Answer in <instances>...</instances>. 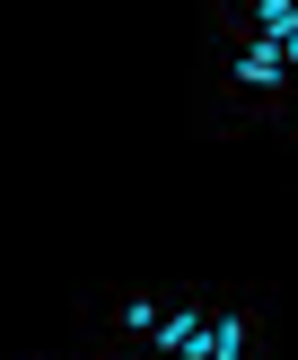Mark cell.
Masks as SVG:
<instances>
[{"mask_svg":"<svg viewBox=\"0 0 298 360\" xmlns=\"http://www.w3.org/2000/svg\"><path fill=\"white\" fill-rule=\"evenodd\" d=\"M290 141H298V132H290Z\"/></svg>","mask_w":298,"mask_h":360,"instance_id":"5","label":"cell"},{"mask_svg":"<svg viewBox=\"0 0 298 360\" xmlns=\"http://www.w3.org/2000/svg\"><path fill=\"white\" fill-rule=\"evenodd\" d=\"M210 360H272V290L219 281V326H210Z\"/></svg>","mask_w":298,"mask_h":360,"instance_id":"3","label":"cell"},{"mask_svg":"<svg viewBox=\"0 0 298 360\" xmlns=\"http://www.w3.org/2000/svg\"><path fill=\"white\" fill-rule=\"evenodd\" d=\"M175 316V290H140V281H114V290L79 299V343L88 360H149L158 334Z\"/></svg>","mask_w":298,"mask_h":360,"instance_id":"2","label":"cell"},{"mask_svg":"<svg viewBox=\"0 0 298 360\" xmlns=\"http://www.w3.org/2000/svg\"><path fill=\"white\" fill-rule=\"evenodd\" d=\"M210 326H219V281H175V316L149 360H210Z\"/></svg>","mask_w":298,"mask_h":360,"instance_id":"4","label":"cell"},{"mask_svg":"<svg viewBox=\"0 0 298 360\" xmlns=\"http://www.w3.org/2000/svg\"><path fill=\"white\" fill-rule=\"evenodd\" d=\"M202 132H298V70L263 35L202 27V88H193Z\"/></svg>","mask_w":298,"mask_h":360,"instance_id":"1","label":"cell"}]
</instances>
